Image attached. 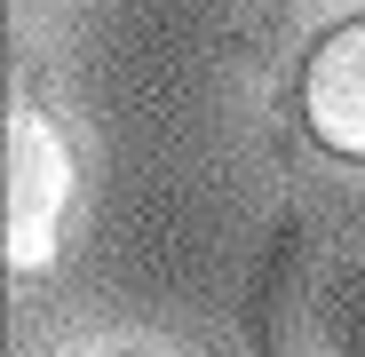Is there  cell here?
Segmentation results:
<instances>
[{
    "label": "cell",
    "mask_w": 365,
    "mask_h": 357,
    "mask_svg": "<svg viewBox=\"0 0 365 357\" xmlns=\"http://www.w3.org/2000/svg\"><path fill=\"white\" fill-rule=\"evenodd\" d=\"M357 318L334 238L310 214H286L255 278V357H349Z\"/></svg>",
    "instance_id": "1"
},
{
    "label": "cell",
    "mask_w": 365,
    "mask_h": 357,
    "mask_svg": "<svg viewBox=\"0 0 365 357\" xmlns=\"http://www.w3.org/2000/svg\"><path fill=\"white\" fill-rule=\"evenodd\" d=\"M64 207H72V143L32 95H16L9 103V262L16 270H40L56 254Z\"/></svg>",
    "instance_id": "2"
},
{
    "label": "cell",
    "mask_w": 365,
    "mask_h": 357,
    "mask_svg": "<svg viewBox=\"0 0 365 357\" xmlns=\"http://www.w3.org/2000/svg\"><path fill=\"white\" fill-rule=\"evenodd\" d=\"M302 119L334 159L365 167V16L318 32V48L302 56Z\"/></svg>",
    "instance_id": "3"
},
{
    "label": "cell",
    "mask_w": 365,
    "mask_h": 357,
    "mask_svg": "<svg viewBox=\"0 0 365 357\" xmlns=\"http://www.w3.org/2000/svg\"><path fill=\"white\" fill-rule=\"evenodd\" d=\"M349 357H365V318H357V341H349Z\"/></svg>",
    "instance_id": "4"
}]
</instances>
